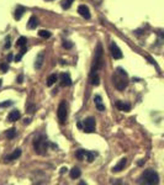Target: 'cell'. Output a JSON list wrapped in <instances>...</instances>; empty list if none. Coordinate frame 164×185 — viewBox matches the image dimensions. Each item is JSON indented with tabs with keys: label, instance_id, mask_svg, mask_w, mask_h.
I'll list each match as a JSON object with an SVG mask.
<instances>
[{
	"label": "cell",
	"instance_id": "obj_1",
	"mask_svg": "<svg viewBox=\"0 0 164 185\" xmlns=\"http://www.w3.org/2000/svg\"><path fill=\"white\" fill-rule=\"evenodd\" d=\"M139 183L148 184V185H156L159 183V175L157 174V172H154L153 169H147V170H144L142 175H141Z\"/></svg>",
	"mask_w": 164,
	"mask_h": 185
},
{
	"label": "cell",
	"instance_id": "obj_2",
	"mask_svg": "<svg viewBox=\"0 0 164 185\" xmlns=\"http://www.w3.org/2000/svg\"><path fill=\"white\" fill-rule=\"evenodd\" d=\"M101 61H102V46L98 45L96 47V54H95V59L93 62V67H92V74L96 73L100 67H101Z\"/></svg>",
	"mask_w": 164,
	"mask_h": 185
},
{
	"label": "cell",
	"instance_id": "obj_3",
	"mask_svg": "<svg viewBox=\"0 0 164 185\" xmlns=\"http://www.w3.org/2000/svg\"><path fill=\"white\" fill-rule=\"evenodd\" d=\"M47 146H48V141H46L44 136H41L38 138H36L35 142H33V147L36 149V153L38 154H44V152L47 149Z\"/></svg>",
	"mask_w": 164,
	"mask_h": 185
},
{
	"label": "cell",
	"instance_id": "obj_4",
	"mask_svg": "<svg viewBox=\"0 0 164 185\" xmlns=\"http://www.w3.org/2000/svg\"><path fill=\"white\" fill-rule=\"evenodd\" d=\"M67 114H68V109H67V104L66 101L63 100L61 104L58 106V111H57V116H58V120L61 123H64L66 120H67Z\"/></svg>",
	"mask_w": 164,
	"mask_h": 185
},
{
	"label": "cell",
	"instance_id": "obj_5",
	"mask_svg": "<svg viewBox=\"0 0 164 185\" xmlns=\"http://www.w3.org/2000/svg\"><path fill=\"white\" fill-rule=\"evenodd\" d=\"M84 130L85 132L88 133H92L95 131V119L94 117H88L84 120Z\"/></svg>",
	"mask_w": 164,
	"mask_h": 185
},
{
	"label": "cell",
	"instance_id": "obj_6",
	"mask_svg": "<svg viewBox=\"0 0 164 185\" xmlns=\"http://www.w3.org/2000/svg\"><path fill=\"white\" fill-rule=\"evenodd\" d=\"M110 51H111V54H112V57L115 58V59H121L122 58V52H121V49L120 47L116 45V43H111L110 46Z\"/></svg>",
	"mask_w": 164,
	"mask_h": 185
},
{
	"label": "cell",
	"instance_id": "obj_7",
	"mask_svg": "<svg viewBox=\"0 0 164 185\" xmlns=\"http://www.w3.org/2000/svg\"><path fill=\"white\" fill-rule=\"evenodd\" d=\"M59 78H61V85L62 86H69L72 84V78L68 73H62Z\"/></svg>",
	"mask_w": 164,
	"mask_h": 185
},
{
	"label": "cell",
	"instance_id": "obj_8",
	"mask_svg": "<svg viewBox=\"0 0 164 185\" xmlns=\"http://www.w3.org/2000/svg\"><path fill=\"white\" fill-rule=\"evenodd\" d=\"M78 12L84 18H86V20H89V18H90V11H89V9H88V6H86V5H79L78 6Z\"/></svg>",
	"mask_w": 164,
	"mask_h": 185
},
{
	"label": "cell",
	"instance_id": "obj_9",
	"mask_svg": "<svg viewBox=\"0 0 164 185\" xmlns=\"http://www.w3.org/2000/svg\"><path fill=\"white\" fill-rule=\"evenodd\" d=\"M21 117V114H20V111L19 110H12L10 114L8 115V121H10V122H15L17 121Z\"/></svg>",
	"mask_w": 164,
	"mask_h": 185
},
{
	"label": "cell",
	"instance_id": "obj_10",
	"mask_svg": "<svg viewBox=\"0 0 164 185\" xmlns=\"http://www.w3.org/2000/svg\"><path fill=\"white\" fill-rule=\"evenodd\" d=\"M126 164H127V159H126V158H122V159H121L120 162H118V163H117L115 166H113L112 172H113V173L121 172V170H122V169H124L125 166H126Z\"/></svg>",
	"mask_w": 164,
	"mask_h": 185
},
{
	"label": "cell",
	"instance_id": "obj_11",
	"mask_svg": "<svg viewBox=\"0 0 164 185\" xmlns=\"http://www.w3.org/2000/svg\"><path fill=\"white\" fill-rule=\"evenodd\" d=\"M20 156H21V149L20 148H17V149L14 151L10 156L5 157V162H10V160H14V159H17Z\"/></svg>",
	"mask_w": 164,
	"mask_h": 185
},
{
	"label": "cell",
	"instance_id": "obj_12",
	"mask_svg": "<svg viewBox=\"0 0 164 185\" xmlns=\"http://www.w3.org/2000/svg\"><path fill=\"white\" fill-rule=\"evenodd\" d=\"M116 108L121 111H130L131 110V105L127 104V103H124V101H116Z\"/></svg>",
	"mask_w": 164,
	"mask_h": 185
},
{
	"label": "cell",
	"instance_id": "obj_13",
	"mask_svg": "<svg viewBox=\"0 0 164 185\" xmlns=\"http://www.w3.org/2000/svg\"><path fill=\"white\" fill-rule=\"evenodd\" d=\"M94 101H95V105H96V108H98L99 111H105V106H104V104H102L101 96L96 95V96L94 98Z\"/></svg>",
	"mask_w": 164,
	"mask_h": 185
},
{
	"label": "cell",
	"instance_id": "obj_14",
	"mask_svg": "<svg viewBox=\"0 0 164 185\" xmlns=\"http://www.w3.org/2000/svg\"><path fill=\"white\" fill-rule=\"evenodd\" d=\"M38 25V20H37V17L36 16H31V18L29 20V24H27V29L29 30H33L36 29Z\"/></svg>",
	"mask_w": 164,
	"mask_h": 185
},
{
	"label": "cell",
	"instance_id": "obj_15",
	"mask_svg": "<svg viewBox=\"0 0 164 185\" xmlns=\"http://www.w3.org/2000/svg\"><path fill=\"white\" fill-rule=\"evenodd\" d=\"M25 11H26V10H25L24 6H17L16 10H15V12H14V17H15V20H20V18L22 17V15H24Z\"/></svg>",
	"mask_w": 164,
	"mask_h": 185
},
{
	"label": "cell",
	"instance_id": "obj_16",
	"mask_svg": "<svg viewBox=\"0 0 164 185\" xmlns=\"http://www.w3.org/2000/svg\"><path fill=\"white\" fill-rule=\"evenodd\" d=\"M80 174H81V172H80V169L79 168H77V166H74L70 172H69V175H70V178L72 179H78L79 177H80Z\"/></svg>",
	"mask_w": 164,
	"mask_h": 185
},
{
	"label": "cell",
	"instance_id": "obj_17",
	"mask_svg": "<svg viewBox=\"0 0 164 185\" xmlns=\"http://www.w3.org/2000/svg\"><path fill=\"white\" fill-rule=\"evenodd\" d=\"M43 57H44V53H43V52H41V53L37 56V59H36V63H35V68H36V69H40L41 66H42Z\"/></svg>",
	"mask_w": 164,
	"mask_h": 185
},
{
	"label": "cell",
	"instance_id": "obj_18",
	"mask_svg": "<svg viewBox=\"0 0 164 185\" xmlns=\"http://www.w3.org/2000/svg\"><path fill=\"white\" fill-rule=\"evenodd\" d=\"M57 79H58V75H57V74H51V75L47 78V82H46L47 86H52L54 83L57 82Z\"/></svg>",
	"mask_w": 164,
	"mask_h": 185
},
{
	"label": "cell",
	"instance_id": "obj_19",
	"mask_svg": "<svg viewBox=\"0 0 164 185\" xmlns=\"http://www.w3.org/2000/svg\"><path fill=\"white\" fill-rule=\"evenodd\" d=\"M90 80H92V84L93 85H99L100 84V78L96 73L94 74H90Z\"/></svg>",
	"mask_w": 164,
	"mask_h": 185
},
{
	"label": "cell",
	"instance_id": "obj_20",
	"mask_svg": "<svg viewBox=\"0 0 164 185\" xmlns=\"http://www.w3.org/2000/svg\"><path fill=\"white\" fill-rule=\"evenodd\" d=\"M26 42H27V38H26L25 36H21L20 38H17L16 46H17V47H24V46H26Z\"/></svg>",
	"mask_w": 164,
	"mask_h": 185
},
{
	"label": "cell",
	"instance_id": "obj_21",
	"mask_svg": "<svg viewBox=\"0 0 164 185\" xmlns=\"http://www.w3.org/2000/svg\"><path fill=\"white\" fill-rule=\"evenodd\" d=\"M26 52H27V48H26V46H24V47H22V49L20 51V53L15 57V62H20V61H21V58H22V56H24Z\"/></svg>",
	"mask_w": 164,
	"mask_h": 185
},
{
	"label": "cell",
	"instance_id": "obj_22",
	"mask_svg": "<svg viewBox=\"0 0 164 185\" xmlns=\"http://www.w3.org/2000/svg\"><path fill=\"white\" fill-rule=\"evenodd\" d=\"M85 158H86V160H88L89 163H92V162L94 160V158H95V153L94 152H86L85 151Z\"/></svg>",
	"mask_w": 164,
	"mask_h": 185
},
{
	"label": "cell",
	"instance_id": "obj_23",
	"mask_svg": "<svg viewBox=\"0 0 164 185\" xmlns=\"http://www.w3.org/2000/svg\"><path fill=\"white\" fill-rule=\"evenodd\" d=\"M38 36L42 37V38H49V37H51V32H48L46 30H41V31H38Z\"/></svg>",
	"mask_w": 164,
	"mask_h": 185
},
{
	"label": "cell",
	"instance_id": "obj_24",
	"mask_svg": "<svg viewBox=\"0 0 164 185\" xmlns=\"http://www.w3.org/2000/svg\"><path fill=\"white\" fill-rule=\"evenodd\" d=\"M126 85H127V82L126 80H120V82L116 83V88H117L118 90H124L125 88H126Z\"/></svg>",
	"mask_w": 164,
	"mask_h": 185
},
{
	"label": "cell",
	"instance_id": "obj_25",
	"mask_svg": "<svg viewBox=\"0 0 164 185\" xmlns=\"http://www.w3.org/2000/svg\"><path fill=\"white\" fill-rule=\"evenodd\" d=\"M73 1H74V0H64V1L62 3V8L64 9V10H67V9H69L72 6Z\"/></svg>",
	"mask_w": 164,
	"mask_h": 185
},
{
	"label": "cell",
	"instance_id": "obj_26",
	"mask_svg": "<svg viewBox=\"0 0 164 185\" xmlns=\"http://www.w3.org/2000/svg\"><path fill=\"white\" fill-rule=\"evenodd\" d=\"M75 157L78 159H83L84 157H85V151L84 149H78V151H77V153H75Z\"/></svg>",
	"mask_w": 164,
	"mask_h": 185
},
{
	"label": "cell",
	"instance_id": "obj_27",
	"mask_svg": "<svg viewBox=\"0 0 164 185\" xmlns=\"http://www.w3.org/2000/svg\"><path fill=\"white\" fill-rule=\"evenodd\" d=\"M16 135V131H15V128H10L9 131L6 132V137L8 138H14Z\"/></svg>",
	"mask_w": 164,
	"mask_h": 185
},
{
	"label": "cell",
	"instance_id": "obj_28",
	"mask_svg": "<svg viewBox=\"0 0 164 185\" xmlns=\"http://www.w3.org/2000/svg\"><path fill=\"white\" fill-rule=\"evenodd\" d=\"M12 105V101L8 100V101H4V103L0 104V108H8V106H11Z\"/></svg>",
	"mask_w": 164,
	"mask_h": 185
},
{
	"label": "cell",
	"instance_id": "obj_29",
	"mask_svg": "<svg viewBox=\"0 0 164 185\" xmlns=\"http://www.w3.org/2000/svg\"><path fill=\"white\" fill-rule=\"evenodd\" d=\"M63 47L64 48H72L73 43L70 42V41H63Z\"/></svg>",
	"mask_w": 164,
	"mask_h": 185
},
{
	"label": "cell",
	"instance_id": "obj_30",
	"mask_svg": "<svg viewBox=\"0 0 164 185\" xmlns=\"http://www.w3.org/2000/svg\"><path fill=\"white\" fill-rule=\"evenodd\" d=\"M0 69H1V71H3L4 73H5V72L8 71V66H6V64H5V63H3V64H0Z\"/></svg>",
	"mask_w": 164,
	"mask_h": 185
},
{
	"label": "cell",
	"instance_id": "obj_31",
	"mask_svg": "<svg viewBox=\"0 0 164 185\" xmlns=\"http://www.w3.org/2000/svg\"><path fill=\"white\" fill-rule=\"evenodd\" d=\"M117 72L120 73L121 75H124V77H126V75H127V73H126V72H125V71H124V69H122V68H117Z\"/></svg>",
	"mask_w": 164,
	"mask_h": 185
},
{
	"label": "cell",
	"instance_id": "obj_32",
	"mask_svg": "<svg viewBox=\"0 0 164 185\" xmlns=\"http://www.w3.org/2000/svg\"><path fill=\"white\" fill-rule=\"evenodd\" d=\"M10 46H11V43H10V38H8V40H6V43H5V48H6V49L10 48Z\"/></svg>",
	"mask_w": 164,
	"mask_h": 185
},
{
	"label": "cell",
	"instance_id": "obj_33",
	"mask_svg": "<svg viewBox=\"0 0 164 185\" xmlns=\"http://www.w3.org/2000/svg\"><path fill=\"white\" fill-rule=\"evenodd\" d=\"M12 57H14V56H12L11 53H9V56H8V58H6V59H8V62H11V61H12Z\"/></svg>",
	"mask_w": 164,
	"mask_h": 185
},
{
	"label": "cell",
	"instance_id": "obj_34",
	"mask_svg": "<svg viewBox=\"0 0 164 185\" xmlns=\"http://www.w3.org/2000/svg\"><path fill=\"white\" fill-rule=\"evenodd\" d=\"M77 127H78V128H84V125L81 123V122H78V123H77Z\"/></svg>",
	"mask_w": 164,
	"mask_h": 185
},
{
	"label": "cell",
	"instance_id": "obj_35",
	"mask_svg": "<svg viewBox=\"0 0 164 185\" xmlns=\"http://www.w3.org/2000/svg\"><path fill=\"white\" fill-rule=\"evenodd\" d=\"M22 79H24V77L20 75L19 78H17V83H22Z\"/></svg>",
	"mask_w": 164,
	"mask_h": 185
},
{
	"label": "cell",
	"instance_id": "obj_36",
	"mask_svg": "<svg viewBox=\"0 0 164 185\" xmlns=\"http://www.w3.org/2000/svg\"><path fill=\"white\" fill-rule=\"evenodd\" d=\"M30 122H31V120H30V119H25V122H24L25 125H27V123H30Z\"/></svg>",
	"mask_w": 164,
	"mask_h": 185
},
{
	"label": "cell",
	"instance_id": "obj_37",
	"mask_svg": "<svg viewBox=\"0 0 164 185\" xmlns=\"http://www.w3.org/2000/svg\"><path fill=\"white\" fill-rule=\"evenodd\" d=\"M66 172H67V168H62V169H61V173H62V174H64Z\"/></svg>",
	"mask_w": 164,
	"mask_h": 185
},
{
	"label": "cell",
	"instance_id": "obj_38",
	"mask_svg": "<svg viewBox=\"0 0 164 185\" xmlns=\"http://www.w3.org/2000/svg\"><path fill=\"white\" fill-rule=\"evenodd\" d=\"M1 82H3V80H1V79H0V86H1Z\"/></svg>",
	"mask_w": 164,
	"mask_h": 185
}]
</instances>
